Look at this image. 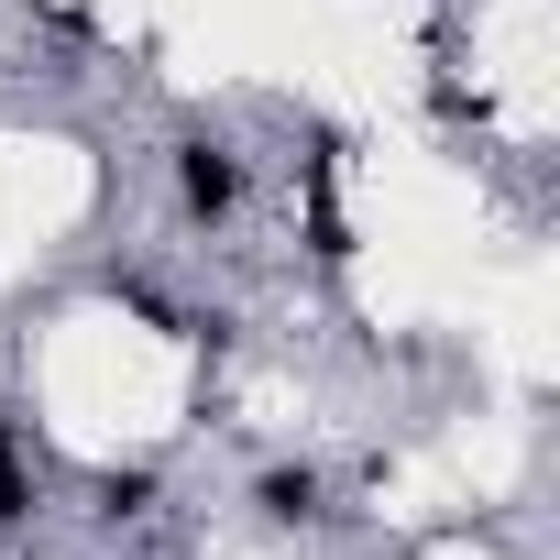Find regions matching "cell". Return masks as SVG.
I'll list each match as a JSON object with an SVG mask.
<instances>
[{
  "mask_svg": "<svg viewBox=\"0 0 560 560\" xmlns=\"http://www.w3.org/2000/svg\"><path fill=\"white\" fill-rule=\"evenodd\" d=\"M176 198H187V220H231L242 209V154L220 132H187L176 143Z\"/></svg>",
  "mask_w": 560,
  "mask_h": 560,
  "instance_id": "1",
  "label": "cell"
},
{
  "mask_svg": "<svg viewBox=\"0 0 560 560\" xmlns=\"http://www.w3.org/2000/svg\"><path fill=\"white\" fill-rule=\"evenodd\" d=\"M253 505H264L275 527H298V516H319V472H308V462H275V472L253 483Z\"/></svg>",
  "mask_w": 560,
  "mask_h": 560,
  "instance_id": "2",
  "label": "cell"
},
{
  "mask_svg": "<svg viewBox=\"0 0 560 560\" xmlns=\"http://www.w3.org/2000/svg\"><path fill=\"white\" fill-rule=\"evenodd\" d=\"M34 516V462H23V429L0 418V527H23Z\"/></svg>",
  "mask_w": 560,
  "mask_h": 560,
  "instance_id": "3",
  "label": "cell"
},
{
  "mask_svg": "<svg viewBox=\"0 0 560 560\" xmlns=\"http://www.w3.org/2000/svg\"><path fill=\"white\" fill-rule=\"evenodd\" d=\"M143 505H154V472L132 462V472H100V505H89V516H100V527H132Z\"/></svg>",
  "mask_w": 560,
  "mask_h": 560,
  "instance_id": "4",
  "label": "cell"
}]
</instances>
